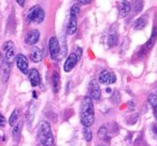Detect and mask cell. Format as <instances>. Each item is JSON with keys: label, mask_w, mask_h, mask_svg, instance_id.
<instances>
[{"label": "cell", "mask_w": 157, "mask_h": 146, "mask_svg": "<svg viewBox=\"0 0 157 146\" xmlns=\"http://www.w3.org/2000/svg\"><path fill=\"white\" fill-rule=\"evenodd\" d=\"M80 119L81 124L84 128H90L95 120V112H94V103L90 96L83 98L81 102V109H80Z\"/></svg>", "instance_id": "cell-1"}, {"label": "cell", "mask_w": 157, "mask_h": 146, "mask_svg": "<svg viewBox=\"0 0 157 146\" xmlns=\"http://www.w3.org/2000/svg\"><path fill=\"white\" fill-rule=\"evenodd\" d=\"M38 137L42 146H52L54 143V137H53L52 129L48 122L43 120L40 122L39 129H38Z\"/></svg>", "instance_id": "cell-2"}, {"label": "cell", "mask_w": 157, "mask_h": 146, "mask_svg": "<svg viewBox=\"0 0 157 146\" xmlns=\"http://www.w3.org/2000/svg\"><path fill=\"white\" fill-rule=\"evenodd\" d=\"M45 17L44 10L40 7L39 5L33 6V8L29 9L26 15V22L27 23H35V24H41Z\"/></svg>", "instance_id": "cell-3"}, {"label": "cell", "mask_w": 157, "mask_h": 146, "mask_svg": "<svg viewBox=\"0 0 157 146\" xmlns=\"http://www.w3.org/2000/svg\"><path fill=\"white\" fill-rule=\"evenodd\" d=\"M2 48H3V51L6 52L5 61L9 63V65H12V63H13V61L16 59L15 52H14V43L12 41L6 42V43L3 44Z\"/></svg>", "instance_id": "cell-4"}, {"label": "cell", "mask_w": 157, "mask_h": 146, "mask_svg": "<svg viewBox=\"0 0 157 146\" xmlns=\"http://www.w3.org/2000/svg\"><path fill=\"white\" fill-rule=\"evenodd\" d=\"M48 50H50V55L52 59H57V56L60 51V45L56 37H52L48 41Z\"/></svg>", "instance_id": "cell-5"}, {"label": "cell", "mask_w": 157, "mask_h": 146, "mask_svg": "<svg viewBox=\"0 0 157 146\" xmlns=\"http://www.w3.org/2000/svg\"><path fill=\"white\" fill-rule=\"evenodd\" d=\"M99 82L101 84H107V85H111V84L115 83L116 82V77L114 73L109 72L107 70H103L99 74Z\"/></svg>", "instance_id": "cell-6"}, {"label": "cell", "mask_w": 157, "mask_h": 146, "mask_svg": "<svg viewBox=\"0 0 157 146\" xmlns=\"http://www.w3.org/2000/svg\"><path fill=\"white\" fill-rule=\"evenodd\" d=\"M88 89H90V97L92 100H99V99H100L101 92H100V87H99L98 82L93 80L90 83V85H88Z\"/></svg>", "instance_id": "cell-7"}, {"label": "cell", "mask_w": 157, "mask_h": 146, "mask_svg": "<svg viewBox=\"0 0 157 146\" xmlns=\"http://www.w3.org/2000/svg\"><path fill=\"white\" fill-rule=\"evenodd\" d=\"M16 65H17V68L21 70V72L22 73H24V74H27L28 73V68H29V63H28V59H27V57L25 56V55L23 54H18L17 56H16Z\"/></svg>", "instance_id": "cell-8"}, {"label": "cell", "mask_w": 157, "mask_h": 146, "mask_svg": "<svg viewBox=\"0 0 157 146\" xmlns=\"http://www.w3.org/2000/svg\"><path fill=\"white\" fill-rule=\"evenodd\" d=\"M78 59L74 53L70 54L69 56L67 57V59H66L65 63H63V71L65 72L72 71V69H73L76 66V63H78Z\"/></svg>", "instance_id": "cell-9"}, {"label": "cell", "mask_w": 157, "mask_h": 146, "mask_svg": "<svg viewBox=\"0 0 157 146\" xmlns=\"http://www.w3.org/2000/svg\"><path fill=\"white\" fill-rule=\"evenodd\" d=\"M39 38H40V32L38 30H36V29H33V30L29 31L26 35L25 42H26V44H28V45H35V44L39 41Z\"/></svg>", "instance_id": "cell-10"}, {"label": "cell", "mask_w": 157, "mask_h": 146, "mask_svg": "<svg viewBox=\"0 0 157 146\" xmlns=\"http://www.w3.org/2000/svg\"><path fill=\"white\" fill-rule=\"evenodd\" d=\"M27 74H28V79L30 81V84L33 87H36V86L39 85L40 82H41V79H40V74L37 69H30Z\"/></svg>", "instance_id": "cell-11"}, {"label": "cell", "mask_w": 157, "mask_h": 146, "mask_svg": "<svg viewBox=\"0 0 157 146\" xmlns=\"http://www.w3.org/2000/svg\"><path fill=\"white\" fill-rule=\"evenodd\" d=\"M76 28H78V17L70 15L69 22H68V25H67V33L70 36L74 35L76 31Z\"/></svg>", "instance_id": "cell-12"}, {"label": "cell", "mask_w": 157, "mask_h": 146, "mask_svg": "<svg viewBox=\"0 0 157 146\" xmlns=\"http://www.w3.org/2000/svg\"><path fill=\"white\" fill-rule=\"evenodd\" d=\"M42 58H43V53H42L41 48L35 46L30 52V59L33 62H40Z\"/></svg>", "instance_id": "cell-13"}, {"label": "cell", "mask_w": 157, "mask_h": 146, "mask_svg": "<svg viewBox=\"0 0 157 146\" xmlns=\"http://www.w3.org/2000/svg\"><path fill=\"white\" fill-rule=\"evenodd\" d=\"M0 67H1V79H2L3 82H7L8 79H9L10 72H11V65L3 61Z\"/></svg>", "instance_id": "cell-14"}, {"label": "cell", "mask_w": 157, "mask_h": 146, "mask_svg": "<svg viewBox=\"0 0 157 146\" xmlns=\"http://www.w3.org/2000/svg\"><path fill=\"white\" fill-rule=\"evenodd\" d=\"M131 10V6L128 1H122L121 2V8H120V16L121 17H126L129 14Z\"/></svg>", "instance_id": "cell-15"}, {"label": "cell", "mask_w": 157, "mask_h": 146, "mask_svg": "<svg viewBox=\"0 0 157 146\" xmlns=\"http://www.w3.org/2000/svg\"><path fill=\"white\" fill-rule=\"evenodd\" d=\"M52 83H53V89L55 92H59V88H60V79H59V74L57 71H54L52 77Z\"/></svg>", "instance_id": "cell-16"}, {"label": "cell", "mask_w": 157, "mask_h": 146, "mask_svg": "<svg viewBox=\"0 0 157 146\" xmlns=\"http://www.w3.org/2000/svg\"><path fill=\"white\" fill-rule=\"evenodd\" d=\"M148 100V103L152 105L153 107V113H154V116L155 118L157 119V95H154V94H151L147 98Z\"/></svg>", "instance_id": "cell-17"}, {"label": "cell", "mask_w": 157, "mask_h": 146, "mask_svg": "<svg viewBox=\"0 0 157 146\" xmlns=\"http://www.w3.org/2000/svg\"><path fill=\"white\" fill-rule=\"evenodd\" d=\"M18 118H20V111L17 109H15L13 112H12L11 116L9 118V125L12 127H15L17 125V122H18Z\"/></svg>", "instance_id": "cell-18"}, {"label": "cell", "mask_w": 157, "mask_h": 146, "mask_svg": "<svg viewBox=\"0 0 157 146\" xmlns=\"http://www.w3.org/2000/svg\"><path fill=\"white\" fill-rule=\"evenodd\" d=\"M146 26V18L145 17H140L133 24V28L137 29V30H141L144 27Z\"/></svg>", "instance_id": "cell-19"}, {"label": "cell", "mask_w": 157, "mask_h": 146, "mask_svg": "<svg viewBox=\"0 0 157 146\" xmlns=\"http://www.w3.org/2000/svg\"><path fill=\"white\" fill-rule=\"evenodd\" d=\"M156 38H157V32H156V28L153 29V33H152V37L150 38V40H148V42L146 43L145 47L147 48V50H150L151 47H152L153 45H154L155 41H156Z\"/></svg>", "instance_id": "cell-20"}, {"label": "cell", "mask_w": 157, "mask_h": 146, "mask_svg": "<svg viewBox=\"0 0 157 146\" xmlns=\"http://www.w3.org/2000/svg\"><path fill=\"white\" fill-rule=\"evenodd\" d=\"M80 12H81V8H80V6H78V3H75V5H73L71 7V10H70V15L78 17V14H80Z\"/></svg>", "instance_id": "cell-21"}, {"label": "cell", "mask_w": 157, "mask_h": 146, "mask_svg": "<svg viewBox=\"0 0 157 146\" xmlns=\"http://www.w3.org/2000/svg\"><path fill=\"white\" fill-rule=\"evenodd\" d=\"M107 134H108V130H107V127L105 126H101L100 127V129L98 130V135H99V137L100 139H102V140H107L108 137H107ZM109 140V139H108Z\"/></svg>", "instance_id": "cell-22"}, {"label": "cell", "mask_w": 157, "mask_h": 146, "mask_svg": "<svg viewBox=\"0 0 157 146\" xmlns=\"http://www.w3.org/2000/svg\"><path fill=\"white\" fill-rule=\"evenodd\" d=\"M83 133H84V137H85L86 142H90V141H92L93 132H92V130H90V128H84Z\"/></svg>", "instance_id": "cell-23"}, {"label": "cell", "mask_w": 157, "mask_h": 146, "mask_svg": "<svg viewBox=\"0 0 157 146\" xmlns=\"http://www.w3.org/2000/svg\"><path fill=\"white\" fill-rule=\"evenodd\" d=\"M66 54H67V44H65L63 47H60L59 54H58V56H57V60H60V59H63V57L66 56Z\"/></svg>", "instance_id": "cell-24"}, {"label": "cell", "mask_w": 157, "mask_h": 146, "mask_svg": "<svg viewBox=\"0 0 157 146\" xmlns=\"http://www.w3.org/2000/svg\"><path fill=\"white\" fill-rule=\"evenodd\" d=\"M116 42H117V37H116L115 35H110L109 38H108V43H109V45L110 46L115 45Z\"/></svg>", "instance_id": "cell-25"}, {"label": "cell", "mask_w": 157, "mask_h": 146, "mask_svg": "<svg viewBox=\"0 0 157 146\" xmlns=\"http://www.w3.org/2000/svg\"><path fill=\"white\" fill-rule=\"evenodd\" d=\"M6 124H7V120H6V118L3 117L2 114L0 113V127H5Z\"/></svg>", "instance_id": "cell-26"}, {"label": "cell", "mask_w": 157, "mask_h": 146, "mask_svg": "<svg viewBox=\"0 0 157 146\" xmlns=\"http://www.w3.org/2000/svg\"><path fill=\"white\" fill-rule=\"evenodd\" d=\"M20 130H21V125H16V126L14 127V129H13V134H14V137H16V135L18 134Z\"/></svg>", "instance_id": "cell-27"}, {"label": "cell", "mask_w": 157, "mask_h": 146, "mask_svg": "<svg viewBox=\"0 0 157 146\" xmlns=\"http://www.w3.org/2000/svg\"><path fill=\"white\" fill-rule=\"evenodd\" d=\"M76 48H78V52L74 53V54L76 55L78 59H80V58H81V56H82V48H81V47H76Z\"/></svg>", "instance_id": "cell-28"}, {"label": "cell", "mask_w": 157, "mask_h": 146, "mask_svg": "<svg viewBox=\"0 0 157 146\" xmlns=\"http://www.w3.org/2000/svg\"><path fill=\"white\" fill-rule=\"evenodd\" d=\"M152 131H153V134H154L155 137H157V124L153 125V127H152Z\"/></svg>", "instance_id": "cell-29"}, {"label": "cell", "mask_w": 157, "mask_h": 146, "mask_svg": "<svg viewBox=\"0 0 157 146\" xmlns=\"http://www.w3.org/2000/svg\"><path fill=\"white\" fill-rule=\"evenodd\" d=\"M16 2H17L18 5L21 6V7H24V5H25V1H24V0H17Z\"/></svg>", "instance_id": "cell-30"}, {"label": "cell", "mask_w": 157, "mask_h": 146, "mask_svg": "<svg viewBox=\"0 0 157 146\" xmlns=\"http://www.w3.org/2000/svg\"><path fill=\"white\" fill-rule=\"evenodd\" d=\"M2 62H3V57H2V54L0 53V66L2 65Z\"/></svg>", "instance_id": "cell-31"}, {"label": "cell", "mask_w": 157, "mask_h": 146, "mask_svg": "<svg viewBox=\"0 0 157 146\" xmlns=\"http://www.w3.org/2000/svg\"><path fill=\"white\" fill-rule=\"evenodd\" d=\"M90 3V1H80V5H88Z\"/></svg>", "instance_id": "cell-32"}]
</instances>
